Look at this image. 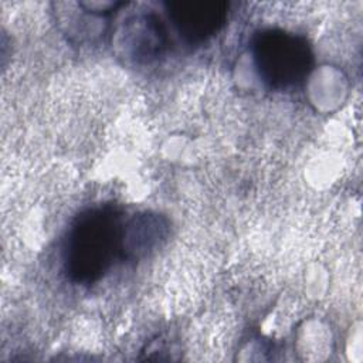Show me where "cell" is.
<instances>
[{"instance_id":"obj_1","label":"cell","mask_w":363,"mask_h":363,"mask_svg":"<svg viewBox=\"0 0 363 363\" xmlns=\"http://www.w3.org/2000/svg\"><path fill=\"white\" fill-rule=\"evenodd\" d=\"M123 225L112 206L82 211L71 224L64 244V269L75 284H92L102 278L122 255Z\"/></svg>"},{"instance_id":"obj_2","label":"cell","mask_w":363,"mask_h":363,"mask_svg":"<svg viewBox=\"0 0 363 363\" xmlns=\"http://www.w3.org/2000/svg\"><path fill=\"white\" fill-rule=\"evenodd\" d=\"M252 55L259 77L274 89H286L302 84L313 64V54L306 38L279 28L257 34L252 43Z\"/></svg>"},{"instance_id":"obj_3","label":"cell","mask_w":363,"mask_h":363,"mask_svg":"<svg viewBox=\"0 0 363 363\" xmlns=\"http://www.w3.org/2000/svg\"><path fill=\"white\" fill-rule=\"evenodd\" d=\"M167 16L179 34L190 43H203L225 24L228 3L218 0H177L166 3Z\"/></svg>"},{"instance_id":"obj_4","label":"cell","mask_w":363,"mask_h":363,"mask_svg":"<svg viewBox=\"0 0 363 363\" xmlns=\"http://www.w3.org/2000/svg\"><path fill=\"white\" fill-rule=\"evenodd\" d=\"M119 44L133 61L149 62L166 51L167 31L155 13H139L123 21L119 30Z\"/></svg>"},{"instance_id":"obj_5","label":"cell","mask_w":363,"mask_h":363,"mask_svg":"<svg viewBox=\"0 0 363 363\" xmlns=\"http://www.w3.org/2000/svg\"><path fill=\"white\" fill-rule=\"evenodd\" d=\"M167 221L159 214L143 213L123 225L122 257L140 258L160 247L167 235Z\"/></svg>"}]
</instances>
